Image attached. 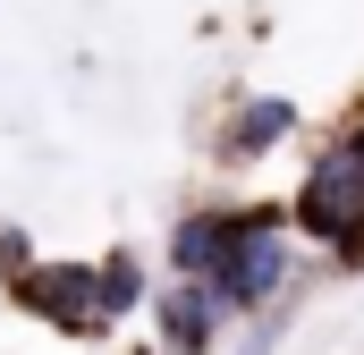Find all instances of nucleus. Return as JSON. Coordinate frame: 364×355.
Listing matches in <instances>:
<instances>
[{"instance_id": "nucleus-1", "label": "nucleus", "mask_w": 364, "mask_h": 355, "mask_svg": "<svg viewBox=\"0 0 364 355\" xmlns=\"http://www.w3.org/2000/svg\"><path fill=\"white\" fill-rule=\"evenodd\" d=\"M296 220L314 237H339V254H364V153L356 144L314 161V178L296 186Z\"/></svg>"}, {"instance_id": "nucleus-2", "label": "nucleus", "mask_w": 364, "mask_h": 355, "mask_svg": "<svg viewBox=\"0 0 364 355\" xmlns=\"http://www.w3.org/2000/svg\"><path fill=\"white\" fill-rule=\"evenodd\" d=\"M9 296L26 305V313H43V322H60L68 339H85V330H102L110 313H102V271H85V263H26L17 279H9Z\"/></svg>"}, {"instance_id": "nucleus-3", "label": "nucleus", "mask_w": 364, "mask_h": 355, "mask_svg": "<svg viewBox=\"0 0 364 355\" xmlns=\"http://www.w3.org/2000/svg\"><path fill=\"white\" fill-rule=\"evenodd\" d=\"M279 279H288V246H279V212H237V237L212 271V288L229 305H263Z\"/></svg>"}, {"instance_id": "nucleus-4", "label": "nucleus", "mask_w": 364, "mask_h": 355, "mask_svg": "<svg viewBox=\"0 0 364 355\" xmlns=\"http://www.w3.org/2000/svg\"><path fill=\"white\" fill-rule=\"evenodd\" d=\"M153 313H161L170 355H203V347H212V330H220V313H229V296H220L212 279H178V288L153 296Z\"/></svg>"}, {"instance_id": "nucleus-5", "label": "nucleus", "mask_w": 364, "mask_h": 355, "mask_svg": "<svg viewBox=\"0 0 364 355\" xmlns=\"http://www.w3.org/2000/svg\"><path fill=\"white\" fill-rule=\"evenodd\" d=\"M279 136H296V102H272V93H263V102H246L237 127L220 136V161H263Z\"/></svg>"}, {"instance_id": "nucleus-6", "label": "nucleus", "mask_w": 364, "mask_h": 355, "mask_svg": "<svg viewBox=\"0 0 364 355\" xmlns=\"http://www.w3.org/2000/svg\"><path fill=\"white\" fill-rule=\"evenodd\" d=\"M229 237H237V220H229V212H195L178 237H170V263H178L186 279H212L220 254H229Z\"/></svg>"}, {"instance_id": "nucleus-7", "label": "nucleus", "mask_w": 364, "mask_h": 355, "mask_svg": "<svg viewBox=\"0 0 364 355\" xmlns=\"http://www.w3.org/2000/svg\"><path fill=\"white\" fill-rule=\"evenodd\" d=\"M136 305H144V263H136V254H110V263H102V313L119 322V313H136Z\"/></svg>"}, {"instance_id": "nucleus-8", "label": "nucleus", "mask_w": 364, "mask_h": 355, "mask_svg": "<svg viewBox=\"0 0 364 355\" xmlns=\"http://www.w3.org/2000/svg\"><path fill=\"white\" fill-rule=\"evenodd\" d=\"M0 271H9V279L26 271V237H9V229H0Z\"/></svg>"}]
</instances>
